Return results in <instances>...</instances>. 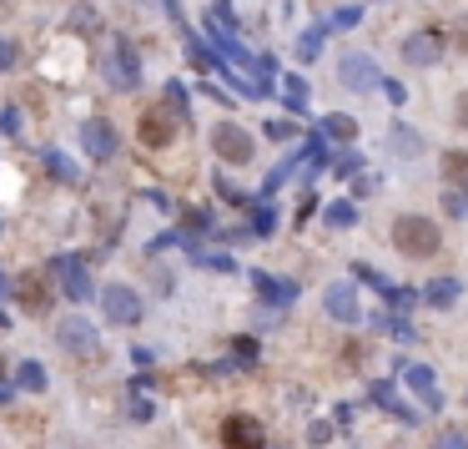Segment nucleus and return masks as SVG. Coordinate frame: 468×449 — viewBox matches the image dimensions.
<instances>
[{
    "label": "nucleus",
    "mask_w": 468,
    "mask_h": 449,
    "mask_svg": "<svg viewBox=\"0 0 468 449\" xmlns=\"http://www.w3.org/2000/svg\"><path fill=\"white\" fill-rule=\"evenodd\" d=\"M393 247L403 257H433L443 247V232L423 212H403V218H393Z\"/></svg>",
    "instance_id": "obj_1"
},
{
    "label": "nucleus",
    "mask_w": 468,
    "mask_h": 449,
    "mask_svg": "<svg viewBox=\"0 0 468 449\" xmlns=\"http://www.w3.org/2000/svg\"><path fill=\"white\" fill-rule=\"evenodd\" d=\"M212 147H216V157H222V162H232V167H247V162H252V152H257L252 131L237 127V121H216V127H212Z\"/></svg>",
    "instance_id": "obj_2"
},
{
    "label": "nucleus",
    "mask_w": 468,
    "mask_h": 449,
    "mask_svg": "<svg viewBox=\"0 0 468 449\" xmlns=\"http://www.w3.org/2000/svg\"><path fill=\"white\" fill-rule=\"evenodd\" d=\"M338 81H342L348 91H378V86H383V71H378V61H373V56H363V51H342Z\"/></svg>",
    "instance_id": "obj_3"
},
{
    "label": "nucleus",
    "mask_w": 468,
    "mask_h": 449,
    "mask_svg": "<svg viewBox=\"0 0 468 449\" xmlns=\"http://www.w3.org/2000/svg\"><path fill=\"white\" fill-rule=\"evenodd\" d=\"M56 344L71 354V359H91L96 348H102V338H96V328H91L81 313H71V319H61L56 323Z\"/></svg>",
    "instance_id": "obj_4"
},
{
    "label": "nucleus",
    "mask_w": 468,
    "mask_h": 449,
    "mask_svg": "<svg viewBox=\"0 0 468 449\" xmlns=\"http://www.w3.org/2000/svg\"><path fill=\"white\" fill-rule=\"evenodd\" d=\"M102 313H106L111 323H121V328L141 323V298H137V288H127V283H111V288H102Z\"/></svg>",
    "instance_id": "obj_5"
},
{
    "label": "nucleus",
    "mask_w": 468,
    "mask_h": 449,
    "mask_svg": "<svg viewBox=\"0 0 468 449\" xmlns=\"http://www.w3.org/2000/svg\"><path fill=\"white\" fill-rule=\"evenodd\" d=\"M116 147H121V137H116L111 121H102V116H91V121H81V152L91 157V162H111Z\"/></svg>",
    "instance_id": "obj_6"
},
{
    "label": "nucleus",
    "mask_w": 468,
    "mask_h": 449,
    "mask_svg": "<svg viewBox=\"0 0 468 449\" xmlns=\"http://www.w3.org/2000/svg\"><path fill=\"white\" fill-rule=\"evenodd\" d=\"M222 445L227 449H267L262 419H252V414H227V419H222Z\"/></svg>",
    "instance_id": "obj_7"
},
{
    "label": "nucleus",
    "mask_w": 468,
    "mask_h": 449,
    "mask_svg": "<svg viewBox=\"0 0 468 449\" xmlns=\"http://www.w3.org/2000/svg\"><path fill=\"white\" fill-rule=\"evenodd\" d=\"M322 309L338 323H363V303H358L353 283H328V288H322Z\"/></svg>",
    "instance_id": "obj_8"
},
{
    "label": "nucleus",
    "mask_w": 468,
    "mask_h": 449,
    "mask_svg": "<svg viewBox=\"0 0 468 449\" xmlns=\"http://www.w3.org/2000/svg\"><path fill=\"white\" fill-rule=\"evenodd\" d=\"M56 273H61V283H66V298H76V303L96 298V288H91V273H86V263H81L76 253H61V257H56Z\"/></svg>",
    "instance_id": "obj_9"
},
{
    "label": "nucleus",
    "mask_w": 468,
    "mask_h": 449,
    "mask_svg": "<svg viewBox=\"0 0 468 449\" xmlns=\"http://www.w3.org/2000/svg\"><path fill=\"white\" fill-rule=\"evenodd\" d=\"M403 384L413 389L418 399H423V409H433V414L443 409V394H438V373H433L428 364H408V369H403Z\"/></svg>",
    "instance_id": "obj_10"
},
{
    "label": "nucleus",
    "mask_w": 468,
    "mask_h": 449,
    "mask_svg": "<svg viewBox=\"0 0 468 449\" xmlns=\"http://www.w3.org/2000/svg\"><path fill=\"white\" fill-rule=\"evenodd\" d=\"M106 76H111V86H127V91L141 86V61H137V51H131L127 40L106 56Z\"/></svg>",
    "instance_id": "obj_11"
},
{
    "label": "nucleus",
    "mask_w": 468,
    "mask_h": 449,
    "mask_svg": "<svg viewBox=\"0 0 468 449\" xmlns=\"http://www.w3.org/2000/svg\"><path fill=\"white\" fill-rule=\"evenodd\" d=\"M15 298H21L26 313H46L51 309V283L40 278V273H21V278H15Z\"/></svg>",
    "instance_id": "obj_12"
},
{
    "label": "nucleus",
    "mask_w": 468,
    "mask_h": 449,
    "mask_svg": "<svg viewBox=\"0 0 468 449\" xmlns=\"http://www.w3.org/2000/svg\"><path fill=\"white\" fill-rule=\"evenodd\" d=\"M443 56V36L438 31H413V36L403 40V61L408 66H433Z\"/></svg>",
    "instance_id": "obj_13"
},
{
    "label": "nucleus",
    "mask_w": 468,
    "mask_h": 449,
    "mask_svg": "<svg viewBox=\"0 0 468 449\" xmlns=\"http://www.w3.org/2000/svg\"><path fill=\"white\" fill-rule=\"evenodd\" d=\"M252 288L272 303V309H287L292 298H297V283H287V278H272V273H252Z\"/></svg>",
    "instance_id": "obj_14"
},
{
    "label": "nucleus",
    "mask_w": 468,
    "mask_h": 449,
    "mask_svg": "<svg viewBox=\"0 0 468 449\" xmlns=\"http://www.w3.org/2000/svg\"><path fill=\"white\" fill-rule=\"evenodd\" d=\"M172 131H177V121H172V112H162V106H152V112L141 116V141H146V147H166Z\"/></svg>",
    "instance_id": "obj_15"
},
{
    "label": "nucleus",
    "mask_w": 468,
    "mask_h": 449,
    "mask_svg": "<svg viewBox=\"0 0 468 449\" xmlns=\"http://www.w3.org/2000/svg\"><path fill=\"white\" fill-rule=\"evenodd\" d=\"M373 399H378V404H383V409H388V414H393V419H398V424H418V414L408 409L403 399H398V389H393L388 379H373Z\"/></svg>",
    "instance_id": "obj_16"
},
{
    "label": "nucleus",
    "mask_w": 468,
    "mask_h": 449,
    "mask_svg": "<svg viewBox=\"0 0 468 449\" xmlns=\"http://www.w3.org/2000/svg\"><path fill=\"white\" fill-rule=\"evenodd\" d=\"M40 162L51 167L56 182H81V167H76V162H71L66 152H56V147H46V152H40Z\"/></svg>",
    "instance_id": "obj_17"
},
{
    "label": "nucleus",
    "mask_w": 468,
    "mask_h": 449,
    "mask_svg": "<svg viewBox=\"0 0 468 449\" xmlns=\"http://www.w3.org/2000/svg\"><path fill=\"white\" fill-rule=\"evenodd\" d=\"M322 137H332V141H358V121L353 116H342V112H332V116H322Z\"/></svg>",
    "instance_id": "obj_18"
},
{
    "label": "nucleus",
    "mask_w": 468,
    "mask_h": 449,
    "mask_svg": "<svg viewBox=\"0 0 468 449\" xmlns=\"http://www.w3.org/2000/svg\"><path fill=\"white\" fill-rule=\"evenodd\" d=\"M454 298H458V283L454 278H438V283H428V288H423V303H433V309H448Z\"/></svg>",
    "instance_id": "obj_19"
},
{
    "label": "nucleus",
    "mask_w": 468,
    "mask_h": 449,
    "mask_svg": "<svg viewBox=\"0 0 468 449\" xmlns=\"http://www.w3.org/2000/svg\"><path fill=\"white\" fill-rule=\"evenodd\" d=\"M307 96H313V91H307L303 76H282V102H287L292 112H307Z\"/></svg>",
    "instance_id": "obj_20"
},
{
    "label": "nucleus",
    "mask_w": 468,
    "mask_h": 449,
    "mask_svg": "<svg viewBox=\"0 0 468 449\" xmlns=\"http://www.w3.org/2000/svg\"><path fill=\"white\" fill-rule=\"evenodd\" d=\"M15 384H21V389H31V394H40V389L51 384V379H46V369H40L36 359H26L21 369H15Z\"/></svg>",
    "instance_id": "obj_21"
},
{
    "label": "nucleus",
    "mask_w": 468,
    "mask_h": 449,
    "mask_svg": "<svg viewBox=\"0 0 468 449\" xmlns=\"http://www.w3.org/2000/svg\"><path fill=\"white\" fill-rule=\"evenodd\" d=\"M388 137H393V152H403V157H418V152H423V141H418V131H408V127H393Z\"/></svg>",
    "instance_id": "obj_22"
},
{
    "label": "nucleus",
    "mask_w": 468,
    "mask_h": 449,
    "mask_svg": "<svg viewBox=\"0 0 468 449\" xmlns=\"http://www.w3.org/2000/svg\"><path fill=\"white\" fill-rule=\"evenodd\" d=\"M322 40H328V26H313L303 40H297V56H303V61H317V51H322Z\"/></svg>",
    "instance_id": "obj_23"
},
{
    "label": "nucleus",
    "mask_w": 468,
    "mask_h": 449,
    "mask_svg": "<svg viewBox=\"0 0 468 449\" xmlns=\"http://www.w3.org/2000/svg\"><path fill=\"white\" fill-rule=\"evenodd\" d=\"M443 172L468 187V152H448V157H443Z\"/></svg>",
    "instance_id": "obj_24"
},
{
    "label": "nucleus",
    "mask_w": 468,
    "mask_h": 449,
    "mask_svg": "<svg viewBox=\"0 0 468 449\" xmlns=\"http://www.w3.org/2000/svg\"><path fill=\"white\" fill-rule=\"evenodd\" d=\"M358 21H363V5H342V11H332L328 26H332V31H353Z\"/></svg>",
    "instance_id": "obj_25"
},
{
    "label": "nucleus",
    "mask_w": 468,
    "mask_h": 449,
    "mask_svg": "<svg viewBox=\"0 0 468 449\" xmlns=\"http://www.w3.org/2000/svg\"><path fill=\"white\" fill-rule=\"evenodd\" d=\"M328 222H332V228H353V222H358V207L353 202H332L328 207Z\"/></svg>",
    "instance_id": "obj_26"
},
{
    "label": "nucleus",
    "mask_w": 468,
    "mask_h": 449,
    "mask_svg": "<svg viewBox=\"0 0 468 449\" xmlns=\"http://www.w3.org/2000/svg\"><path fill=\"white\" fill-rule=\"evenodd\" d=\"M378 328H388V334L398 338V344H408V338H413V328H408L403 319H378Z\"/></svg>",
    "instance_id": "obj_27"
},
{
    "label": "nucleus",
    "mask_w": 468,
    "mask_h": 449,
    "mask_svg": "<svg viewBox=\"0 0 468 449\" xmlns=\"http://www.w3.org/2000/svg\"><path fill=\"white\" fill-rule=\"evenodd\" d=\"M433 449H468V439L458 435V429H443V435L433 439Z\"/></svg>",
    "instance_id": "obj_28"
},
{
    "label": "nucleus",
    "mask_w": 468,
    "mask_h": 449,
    "mask_svg": "<svg viewBox=\"0 0 468 449\" xmlns=\"http://www.w3.org/2000/svg\"><path fill=\"white\" fill-rule=\"evenodd\" d=\"M383 96H388L393 106H403V102H408V91H403V81H388V76H383Z\"/></svg>",
    "instance_id": "obj_29"
},
{
    "label": "nucleus",
    "mask_w": 468,
    "mask_h": 449,
    "mask_svg": "<svg viewBox=\"0 0 468 449\" xmlns=\"http://www.w3.org/2000/svg\"><path fill=\"white\" fill-rule=\"evenodd\" d=\"M0 131H5V137H15V131H21V112H15V106H5V112H0Z\"/></svg>",
    "instance_id": "obj_30"
},
{
    "label": "nucleus",
    "mask_w": 468,
    "mask_h": 449,
    "mask_svg": "<svg viewBox=\"0 0 468 449\" xmlns=\"http://www.w3.org/2000/svg\"><path fill=\"white\" fill-rule=\"evenodd\" d=\"M272 228H278V222H272V207H257V218H252V232H262V238H267V232H272Z\"/></svg>",
    "instance_id": "obj_31"
},
{
    "label": "nucleus",
    "mask_w": 468,
    "mask_h": 449,
    "mask_svg": "<svg viewBox=\"0 0 468 449\" xmlns=\"http://www.w3.org/2000/svg\"><path fill=\"white\" fill-rule=\"evenodd\" d=\"M11 66H15V40L0 36V71H11Z\"/></svg>",
    "instance_id": "obj_32"
},
{
    "label": "nucleus",
    "mask_w": 468,
    "mask_h": 449,
    "mask_svg": "<svg viewBox=\"0 0 468 449\" xmlns=\"http://www.w3.org/2000/svg\"><path fill=\"white\" fill-rule=\"evenodd\" d=\"M443 207H448V212H458V218H464V212H468V202H464V197H458V193H448V197H443Z\"/></svg>",
    "instance_id": "obj_33"
},
{
    "label": "nucleus",
    "mask_w": 468,
    "mask_h": 449,
    "mask_svg": "<svg viewBox=\"0 0 468 449\" xmlns=\"http://www.w3.org/2000/svg\"><path fill=\"white\" fill-rule=\"evenodd\" d=\"M458 121H464V127H468V91H464V96H458Z\"/></svg>",
    "instance_id": "obj_34"
},
{
    "label": "nucleus",
    "mask_w": 468,
    "mask_h": 449,
    "mask_svg": "<svg viewBox=\"0 0 468 449\" xmlns=\"http://www.w3.org/2000/svg\"><path fill=\"white\" fill-rule=\"evenodd\" d=\"M0 293H5V273H0ZM5 323L11 319H5V309H0V328H5Z\"/></svg>",
    "instance_id": "obj_35"
},
{
    "label": "nucleus",
    "mask_w": 468,
    "mask_h": 449,
    "mask_svg": "<svg viewBox=\"0 0 468 449\" xmlns=\"http://www.w3.org/2000/svg\"><path fill=\"white\" fill-rule=\"evenodd\" d=\"M5 399H11V384H0V404H5Z\"/></svg>",
    "instance_id": "obj_36"
}]
</instances>
